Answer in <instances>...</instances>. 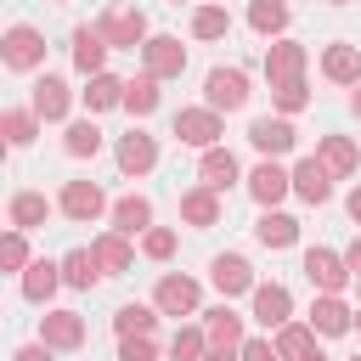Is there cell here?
Masks as SVG:
<instances>
[{"label": "cell", "mask_w": 361, "mask_h": 361, "mask_svg": "<svg viewBox=\"0 0 361 361\" xmlns=\"http://www.w3.org/2000/svg\"><path fill=\"white\" fill-rule=\"evenodd\" d=\"M158 85H164V79L141 68V73L124 85V113H130V118H152V113H158V102H164V90H158Z\"/></svg>", "instance_id": "obj_32"}, {"label": "cell", "mask_w": 361, "mask_h": 361, "mask_svg": "<svg viewBox=\"0 0 361 361\" xmlns=\"http://www.w3.org/2000/svg\"><path fill=\"white\" fill-rule=\"evenodd\" d=\"M226 34H231V11L214 0H197L192 6V39H226Z\"/></svg>", "instance_id": "obj_37"}, {"label": "cell", "mask_w": 361, "mask_h": 361, "mask_svg": "<svg viewBox=\"0 0 361 361\" xmlns=\"http://www.w3.org/2000/svg\"><path fill=\"white\" fill-rule=\"evenodd\" d=\"M333 180H338V175H333L316 152H305V158L293 164V197H299V203H316V209H322V203L333 197Z\"/></svg>", "instance_id": "obj_17"}, {"label": "cell", "mask_w": 361, "mask_h": 361, "mask_svg": "<svg viewBox=\"0 0 361 361\" xmlns=\"http://www.w3.org/2000/svg\"><path fill=\"white\" fill-rule=\"evenodd\" d=\"M350 113L361 118V85H350Z\"/></svg>", "instance_id": "obj_49"}, {"label": "cell", "mask_w": 361, "mask_h": 361, "mask_svg": "<svg viewBox=\"0 0 361 361\" xmlns=\"http://www.w3.org/2000/svg\"><path fill=\"white\" fill-rule=\"evenodd\" d=\"M243 322H248V316H237V310H231V299H220V305H209V310H203V333H209V344H231V350H237V344L248 338V333H243Z\"/></svg>", "instance_id": "obj_31"}, {"label": "cell", "mask_w": 361, "mask_h": 361, "mask_svg": "<svg viewBox=\"0 0 361 361\" xmlns=\"http://www.w3.org/2000/svg\"><path fill=\"white\" fill-rule=\"evenodd\" d=\"M124 85L130 79H118V73H90L85 79V90H79V102H85V113H113V107H124Z\"/></svg>", "instance_id": "obj_27"}, {"label": "cell", "mask_w": 361, "mask_h": 361, "mask_svg": "<svg viewBox=\"0 0 361 361\" xmlns=\"http://www.w3.org/2000/svg\"><path fill=\"white\" fill-rule=\"evenodd\" d=\"M355 288H361V276H355Z\"/></svg>", "instance_id": "obj_56"}, {"label": "cell", "mask_w": 361, "mask_h": 361, "mask_svg": "<svg viewBox=\"0 0 361 361\" xmlns=\"http://www.w3.org/2000/svg\"><path fill=\"white\" fill-rule=\"evenodd\" d=\"M34 265V254H28V231H17V226H6V237H0V271H11V276H23Z\"/></svg>", "instance_id": "obj_41"}, {"label": "cell", "mask_w": 361, "mask_h": 361, "mask_svg": "<svg viewBox=\"0 0 361 361\" xmlns=\"http://www.w3.org/2000/svg\"><path fill=\"white\" fill-rule=\"evenodd\" d=\"M305 107H310V85H305V79H282V85H271V113L299 118Z\"/></svg>", "instance_id": "obj_40"}, {"label": "cell", "mask_w": 361, "mask_h": 361, "mask_svg": "<svg viewBox=\"0 0 361 361\" xmlns=\"http://www.w3.org/2000/svg\"><path fill=\"white\" fill-rule=\"evenodd\" d=\"M305 276H310V288L316 293H344L350 282H355V271H350V259L338 254V248H305Z\"/></svg>", "instance_id": "obj_9"}, {"label": "cell", "mask_w": 361, "mask_h": 361, "mask_svg": "<svg viewBox=\"0 0 361 361\" xmlns=\"http://www.w3.org/2000/svg\"><path fill=\"white\" fill-rule=\"evenodd\" d=\"M56 209H62L68 220L90 226V220H102L113 203H107V192H102L96 180H62V192H56Z\"/></svg>", "instance_id": "obj_10"}, {"label": "cell", "mask_w": 361, "mask_h": 361, "mask_svg": "<svg viewBox=\"0 0 361 361\" xmlns=\"http://www.w3.org/2000/svg\"><path fill=\"white\" fill-rule=\"evenodd\" d=\"M39 338H45L51 350H79V344H85V316H79V310H62V305H45Z\"/></svg>", "instance_id": "obj_18"}, {"label": "cell", "mask_w": 361, "mask_h": 361, "mask_svg": "<svg viewBox=\"0 0 361 361\" xmlns=\"http://www.w3.org/2000/svg\"><path fill=\"white\" fill-rule=\"evenodd\" d=\"M90 248H96V259H102V271L107 276H118V271H130L135 265V237H124V231H102V237H90Z\"/></svg>", "instance_id": "obj_30"}, {"label": "cell", "mask_w": 361, "mask_h": 361, "mask_svg": "<svg viewBox=\"0 0 361 361\" xmlns=\"http://www.w3.org/2000/svg\"><path fill=\"white\" fill-rule=\"evenodd\" d=\"M11 361H56V350H51L45 338H34V344H17V350H11Z\"/></svg>", "instance_id": "obj_45"}, {"label": "cell", "mask_w": 361, "mask_h": 361, "mask_svg": "<svg viewBox=\"0 0 361 361\" xmlns=\"http://www.w3.org/2000/svg\"><path fill=\"white\" fill-rule=\"evenodd\" d=\"M327 6H350V0H327Z\"/></svg>", "instance_id": "obj_53"}, {"label": "cell", "mask_w": 361, "mask_h": 361, "mask_svg": "<svg viewBox=\"0 0 361 361\" xmlns=\"http://www.w3.org/2000/svg\"><path fill=\"white\" fill-rule=\"evenodd\" d=\"M248 28L259 39H282L288 34V0H248Z\"/></svg>", "instance_id": "obj_36"}, {"label": "cell", "mask_w": 361, "mask_h": 361, "mask_svg": "<svg viewBox=\"0 0 361 361\" xmlns=\"http://www.w3.org/2000/svg\"><path fill=\"white\" fill-rule=\"evenodd\" d=\"M355 333H361V310H355Z\"/></svg>", "instance_id": "obj_52"}, {"label": "cell", "mask_w": 361, "mask_h": 361, "mask_svg": "<svg viewBox=\"0 0 361 361\" xmlns=\"http://www.w3.org/2000/svg\"><path fill=\"white\" fill-rule=\"evenodd\" d=\"M68 51H73V68L90 79V73H102V68H107V51H113V45L102 39V28H96V23H79V28H73V39H68Z\"/></svg>", "instance_id": "obj_21"}, {"label": "cell", "mask_w": 361, "mask_h": 361, "mask_svg": "<svg viewBox=\"0 0 361 361\" xmlns=\"http://www.w3.org/2000/svg\"><path fill=\"white\" fill-rule=\"evenodd\" d=\"M305 322H310L322 338H344V333H355V305H350L344 293H316Z\"/></svg>", "instance_id": "obj_13"}, {"label": "cell", "mask_w": 361, "mask_h": 361, "mask_svg": "<svg viewBox=\"0 0 361 361\" xmlns=\"http://www.w3.org/2000/svg\"><path fill=\"white\" fill-rule=\"evenodd\" d=\"M237 355H243V361H282V350L271 344V333H265V338H243Z\"/></svg>", "instance_id": "obj_44"}, {"label": "cell", "mask_w": 361, "mask_h": 361, "mask_svg": "<svg viewBox=\"0 0 361 361\" xmlns=\"http://www.w3.org/2000/svg\"><path fill=\"white\" fill-rule=\"evenodd\" d=\"M152 305L164 310V316H203V282L197 276H180V271H164L158 276V288H152Z\"/></svg>", "instance_id": "obj_5"}, {"label": "cell", "mask_w": 361, "mask_h": 361, "mask_svg": "<svg viewBox=\"0 0 361 361\" xmlns=\"http://www.w3.org/2000/svg\"><path fill=\"white\" fill-rule=\"evenodd\" d=\"M96 28H102V39H107L113 51H141V45L152 39V28H147V11H141V6H107V11L96 17Z\"/></svg>", "instance_id": "obj_2"}, {"label": "cell", "mask_w": 361, "mask_h": 361, "mask_svg": "<svg viewBox=\"0 0 361 361\" xmlns=\"http://www.w3.org/2000/svg\"><path fill=\"white\" fill-rule=\"evenodd\" d=\"M0 62H6L11 73H39V68H45V34H39L34 23H6V34H0Z\"/></svg>", "instance_id": "obj_1"}, {"label": "cell", "mask_w": 361, "mask_h": 361, "mask_svg": "<svg viewBox=\"0 0 361 361\" xmlns=\"http://www.w3.org/2000/svg\"><path fill=\"white\" fill-rule=\"evenodd\" d=\"M305 68H310L305 39L282 34V39H271V45H265V79H271V85H282V79H305Z\"/></svg>", "instance_id": "obj_14"}, {"label": "cell", "mask_w": 361, "mask_h": 361, "mask_svg": "<svg viewBox=\"0 0 361 361\" xmlns=\"http://www.w3.org/2000/svg\"><path fill=\"white\" fill-rule=\"evenodd\" d=\"M51 197L45 192H11L6 197V226H17V231H39L45 220H51Z\"/></svg>", "instance_id": "obj_26"}, {"label": "cell", "mask_w": 361, "mask_h": 361, "mask_svg": "<svg viewBox=\"0 0 361 361\" xmlns=\"http://www.w3.org/2000/svg\"><path fill=\"white\" fill-rule=\"evenodd\" d=\"M51 6H68V0H51Z\"/></svg>", "instance_id": "obj_54"}, {"label": "cell", "mask_w": 361, "mask_h": 361, "mask_svg": "<svg viewBox=\"0 0 361 361\" xmlns=\"http://www.w3.org/2000/svg\"><path fill=\"white\" fill-rule=\"evenodd\" d=\"M243 186H248V197H254L259 209H282V197L293 192V169H288L282 158H259V164L243 175Z\"/></svg>", "instance_id": "obj_7"}, {"label": "cell", "mask_w": 361, "mask_h": 361, "mask_svg": "<svg viewBox=\"0 0 361 361\" xmlns=\"http://www.w3.org/2000/svg\"><path fill=\"white\" fill-rule=\"evenodd\" d=\"M62 152H68V158H96V152H102L96 113H85V118H68V130H62Z\"/></svg>", "instance_id": "obj_34"}, {"label": "cell", "mask_w": 361, "mask_h": 361, "mask_svg": "<svg viewBox=\"0 0 361 361\" xmlns=\"http://www.w3.org/2000/svg\"><path fill=\"white\" fill-rule=\"evenodd\" d=\"M237 350H243V344H237ZM237 350H231V344H209V350H203V361H243Z\"/></svg>", "instance_id": "obj_46"}, {"label": "cell", "mask_w": 361, "mask_h": 361, "mask_svg": "<svg viewBox=\"0 0 361 361\" xmlns=\"http://www.w3.org/2000/svg\"><path fill=\"white\" fill-rule=\"evenodd\" d=\"M299 361H327V355H322V344H316V350H305V355H299Z\"/></svg>", "instance_id": "obj_50"}, {"label": "cell", "mask_w": 361, "mask_h": 361, "mask_svg": "<svg viewBox=\"0 0 361 361\" xmlns=\"http://www.w3.org/2000/svg\"><path fill=\"white\" fill-rule=\"evenodd\" d=\"M248 316H254L265 333H276L282 322H293V293H288V282H254V293H248Z\"/></svg>", "instance_id": "obj_11"}, {"label": "cell", "mask_w": 361, "mask_h": 361, "mask_svg": "<svg viewBox=\"0 0 361 361\" xmlns=\"http://www.w3.org/2000/svg\"><path fill=\"white\" fill-rule=\"evenodd\" d=\"M158 316H164V310H158L152 299H130V305L113 310V333H118V338H130V333H152Z\"/></svg>", "instance_id": "obj_35"}, {"label": "cell", "mask_w": 361, "mask_h": 361, "mask_svg": "<svg viewBox=\"0 0 361 361\" xmlns=\"http://www.w3.org/2000/svg\"><path fill=\"white\" fill-rule=\"evenodd\" d=\"M344 259H350V271H355V276H361V237H355V243H350V248H344Z\"/></svg>", "instance_id": "obj_48"}, {"label": "cell", "mask_w": 361, "mask_h": 361, "mask_svg": "<svg viewBox=\"0 0 361 361\" xmlns=\"http://www.w3.org/2000/svg\"><path fill=\"white\" fill-rule=\"evenodd\" d=\"M113 158H118V169H124V175H135V180H141V175H152V169H158V135H147L141 124H130V130L118 135Z\"/></svg>", "instance_id": "obj_12"}, {"label": "cell", "mask_w": 361, "mask_h": 361, "mask_svg": "<svg viewBox=\"0 0 361 361\" xmlns=\"http://www.w3.org/2000/svg\"><path fill=\"white\" fill-rule=\"evenodd\" d=\"M118 361H158V338H152V333H130V338H118Z\"/></svg>", "instance_id": "obj_43"}, {"label": "cell", "mask_w": 361, "mask_h": 361, "mask_svg": "<svg viewBox=\"0 0 361 361\" xmlns=\"http://www.w3.org/2000/svg\"><path fill=\"white\" fill-rule=\"evenodd\" d=\"M316 338H322V333H316L310 322H282V327L271 333V344L282 350V361H299L305 350H316Z\"/></svg>", "instance_id": "obj_38"}, {"label": "cell", "mask_w": 361, "mask_h": 361, "mask_svg": "<svg viewBox=\"0 0 361 361\" xmlns=\"http://www.w3.org/2000/svg\"><path fill=\"white\" fill-rule=\"evenodd\" d=\"M175 243H180V237H175V226H147V231H141V254H147V259H158V265H164V259H175Z\"/></svg>", "instance_id": "obj_42"}, {"label": "cell", "mask_w": 361, "mask_h": 361, "mask_svg": "<svg viewBox=\"0 0 361 361\" xmlns=\"http://www.w3.org/2000/svg\"><path fill=\"white\" fill-rule=\"evenodd\" d=\"M102 276H107V271H102L96 248H85V243H79V248H68V254H62V282H68L73 293H90Z\"/></svg>", "instance_id": "obj_28"}, {"label": "cell", "mask_w": 361, "mask_h": 361, "mask_svg": "<svg viewBox=\"0 0 361 361\" xmlns=\"http://www.w3.org/2000/svg\"><path fill=\"white\" fill-rule=\"evenodd\" d=\"M141 68L158 73V79H180V73H186V45H180V34H152V39L141 45Z\"/></svg>", "instance_id": "obj_16"}, {"label": "cell", "mask_w": 361, "mask_h": 361, "mask_svg": "<svg viewBox=\"0 0 361 361\" xmlns=\"http://www.w3.org/2000/svg\"><path fill=\"white\" fill-rule=\"evenodd\" d=\"M220 214H226V203H220V192L214 186H186L180 192V220L186 226H197V231H209V226H220Z\"/></svg>", "instance_id": "obj_23"}, {"label": "cell", "mask_w": 361, "mask_h": 361, "mask_svg": "<svg viewBox=\"0 0 361 361\" xmlns=\"http://www.w3.org/2000/svg\"><path fill=\"white\" fill-rule=\"evenodd\" d=\"M220 135H226V113H220V107L197 102V107H180V113H175V141H180V147L209 152V147H220Z\"/></svg>", "instance_id": "obj_4"}, {"label": "cell", "mask_w": 361, "mask_h": 361, "mask_svg": "<svg viewBox=\"0 0 361 361\" xmlns=\"http://www.w3.org/2000/svg\"><path fill=\"white\" fill-rule=\"evenodd\" d=\"M197 180L203 186H214V192H226V186H237L243 180V164H237V152L220 141V147H209V152H197Z\"/></svg>", "instance_id": "obj_22"}, {"label": "cell", "mask_w": 361, "mask_h": 361, "mask_svg": "<svg viewBox=\"0 0 361 361\" xmlns=\"http://www.w3.org/2000/svg\"><path fill=\"white\" fill-rule=\"evenodd\" d=\"M350 361H361V355H350Z\"/></svg>", "instance_id": "obj_55"}, {"label": "cell", "mask_w": 361, "mask_h": 361, "mask_svg": "<svg viewBox=\"0 0 361 361\" xmlns=\"http://www.w3.org/2000/svg\"><path fill=\"white\" fill-rule=\"evenodd\" d=\"M169 6H197V0H169Z\"/></svg>", "instance_id": "obj_51"}, {"label": "cell", "mask_w": 361, "mask_h": 361, "mask_svg": "<svg viewBox=\"0 0 361 361\" xmlns=\"http://www.w3.org/2000/svg\"><path fill=\"white\" fill-rule=\"evenodd\" d=\"M209 282H214V293L220 299H243V293H254V265L243 259V254H214L209 259Z\"/></svg>", "instance_id": "obj_15"}, {"label": "cell", "mask_w": 361, "mask_h": 361, "mask_svg": "<svg viewBox=\"0 0 361 361\" xmlns=\"http://www.w3.org/2000/svg\"><path fill=\"white\" fill-rule=\"evenodd\" d=\"M344 214H350V220H355V226H361V180H355V186H350V197H344Z\"/></svg>", "instance_id": "obj_47"}, {"label": "cell", "mask_w": 361, "mask_h": 361, "mask_svg": "<svg viewBox=\"0 0 361 361\" xmlns=\"http://www.w3.org/2000/svg\"><path fill=\"white\" fill-rule=\"evenodd\" d=\"M322 79L327 85H361V45H350V39H333V45H322Z\"/></svg>", "instance_id": "obj_19"}, {"label": "cell", "mask_w": 361, "mask_h": 361, "mask_svg": "<svg viewBox=\"0 0 361 361\" xmlns=\"http://www.w3.org/2000/svg\"><path fill=\"white\" fill-rule=\"evenodd\" d=\"M316 158H322V164H327V169H333V175H338V180H350V175H355V169H361V147H355V141H350V135H338V130H333V135H322V141H316Z\"/></svg>", "instance_id": "obj_29"}, {"label": "cell", "mask_w": 361, "mask_h": 361, "mask_svg": "<svg viewBox=\"0 0 361 361\" xmlns=\"http://www.w3.org/2000/svg\"><path fill=\"white\" fill-rule=\"evenodd\" d=\"M248 96H254V85H248V68H237V62H220V68H209V73H203V102H209V107H220V113H237V107H248Z\"/></svg>", "instance_id": "obj_3"}, {"label": "cell", "mask_w": 361, "mask_h": 361, "mask_svg": "<svg viewBox=\"0 0 361 361\" xmlns=\"http://www.w3.org/2000/svg\"><path fill=\"white\" fill-rule=\"evenodd\" d=\"M248 147H254L259 158H288V152L299 147V130H293L288 113H259V118L248 124Z\"/></svg>", "instance_id": "obj_8"}, {"label": "cell", "mask_w": 361, "mask_h": 361, "mask_svg": "<svg viewBox=\"0 0 361 361\" xmlns=\"http://www.w3.org/2000/svg\"><path fill=\"white\" fill-rule=\"evenodd\" d=\"M17 288H23V299H28V305H39V310H45V305L56 299V288H68V282H62V259H34V265L17 276Z\"/></svg>", "instance_id": "obj_20"}, {"label": "cell", "mask_w": 361, "mask_h": 361, "mask_svg": "<svg viewBox=\"0 0 361 361\" xmlns=\"http://www.w3.org/2000/svg\"><path fill=\"white\" fill-rule=\"evenodd\" d=\"M203 350H209L203 322H180V327L169 333V361H203Z\"/></svg>", "instance_id": "obj_39"}, {"label": "cell", "mask_w": 361, "mask_h": 361, "mask_svg": "<svg viewBox=\"0 0 361 361\" xmlns=\"http://www.w3.org/2000/svg\"><path fill=\"white\" fill-rule=\"evenodd\" d=\"M45 130V118L34 107H0V135L6 147H34V135Z\"/></svg>", "instance_id": "obj_33"}, {"label": "cell", "mask_w": 361, "mask_h": 361, "mask_svg": "<svg viewBox=\"0 0 361 361\" xmlns=\"http://www.w3.org/2000/svg\"><path fill=\"white\" fill-rule=\"evenodd\" d=\"M107 226H113V231H124V237H141V231L152 226V197H147V192H124V197H113Z\"/></svg>", "instance_id": "obj_24"}, {"label": "cell", "mask_w": 361, "mask_h": 361, "mask_svg": "<svg viewBox=\"0 0 361 361\" xmlns=\"http://www.w3.org/2000/svg\"><path fill=\"white\" fill-rule=\"evenodd\" d=\"M28 107H34L45 124H68V118H73V90H68V79L51 73V68H39V73H34V90H28Z\"/></svg>", "instance_id": "obj_6"}, {"label": "cell", "mask_w": 361, "mask_h": 361, "mask_svg": "<svg viewBox=\"0 0 361 361\" xmlns=\"http://www.w3.org/2000/svg\"><path fill=\"white\" fill-rule=\"evenodd\" d=\"M254 243L271 248V254H282V248L299 243V220H293L288 209H259V220H254Z\"/></svg>", "instance_id": "obj_25"}]
</instances>
